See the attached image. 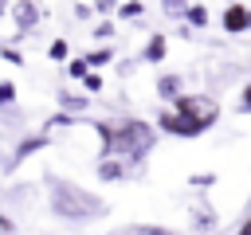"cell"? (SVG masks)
Wrapping results in <instances>:
<instances>
[{
	"label": "cell",
	"instance_id": "1",
	"mask_svg": "<svg viewBox=\"0 0 251 235\" xmlns=\"http://www.w3.org/2000/svg\"><path fill=\"white\" fill-rule=\"evenodd\" d=\"M102 157H126L129 164H141L153 145H157V129L141 118H118V121H94Z\"/></svg>",
	"mask_w": 251,
	"mask_h": 235
},
{
	"label": "cell",
	"instance_id": "2",
	"mask_svg": "<svg viewBox=\"0 0 251 235\" xmlns=\"http://www.w3.org/2000/svg\"><path fill=\"white\" fill-rule=\"evenodd\" d=\"M47 208L51 215L67 219V223H90V219H102L110 212L106 200H98L90 188L75 184V180H63V176H47Z\"/></svg>",
	"mask_w": 251,
	"mask_h": 235
},
{
	"label": "cell",
	"instance_id": "3",
	"mask_svg": "<svg viewBox=\"0 0 251 235\" xmlns=\"http://www.w3.org/2000/svg\"><path fill=\"white\" fill-rule=\"evenodd\" d=\"M157 129H161V133H169V137H184V141H192V137L208 133L204 125L184 121V118H180V114H173V110H161V114H157Z\"/></svg>",
	"mask_w": 251,
	"mask_h": 235
},
{
	"label": "cell",
	"instance_id": "4",
	"mask_svg": "<svg viewBox=\"0 0 251 235\" xmlns=\"http://www.w3.org/2000/svg\"><path fill=\"white\" fill-rule=\"evenodd\" d=\"M8 16L16 20V35H27V31H35V27H39V20H43V8H39L35 0H16Z\"/></svg>",
	"mask_w": 251,
	"mask_h": 235
},
{
	"label": "cell",
	"instance_id": "5",
	"mask_svg": "<svg viewBox=\"0 0 251 235\" xmlns=\"http://www.w3.org/2000/svg\"><path fill=\"white\" fill-rule=\"evenodd\" d=\"M129 172H133V164L126 157H98V164H94V176L102 184H122V180H129Z\"/></svg>",
	"mask_w": 251,
	"mask_h": 235
},
{
	"label": "cell",
	"instance_id": "6",
	"mask_svg": "<svg viewBox=\"0 0 251 235\" xmlns=\"http://www.w3.org/2000/svg\"><path fill=\"white\" fill-rule=\"evenodd\" d=\"M220 27H224L227 35H243V31L251 27V8H247V4H227V8L220 12Z\"/></svg>",
	"mask_w": 251,
	"mask_h": 235
},
{
	"label": "cell",
	"instance_id": "7",
	"mask_svg": "<svg viewBox=\"0 0 251 235\" xmlns=\"http://www.w3.org/2000/svg\"><path fill=\"white\" fill-rule=\"evenodd\" d=\"M47 145H51V137H47V133H35V137H24V141L16 145V153H12V161H8V164L16 168L20 161H27L31 153H39V149H47Z\"/></svg>",
	"mask_w": 251,
	"mask_h": 235
},
{
	"label": "cell",
	"instance_id": "8",
	"mask_svg": "<svg viewBox=\"0 0 251 235\" xmlns=\"http://www.w3.org/2000/svg\"><path fill=\"white\" fill-rule=\"evenodd\" d=\"M184 94V74H157V98L176 102Z\"/></svg>",
	"mask_w": 251,
	"mask_h": 235
},
{
	"label": "cell",
	"instance_id": "9",
	"mask_svg": "<svg viewBox=\"0 0 251 235\" xmlns=\"http://www.w3.org/2000/svg\"><path fill=\"white\" fill-rule=\"evenodd\" d=\"M165 55H169V39H165V35H149V43H145L141 59H145V63H161Z\"/></svg>",
	"mask_w": 251,
	"mask_h": 235
},
{
	"label": "cell",
	"instance_id": "10",
	"mask_svg": "<svg viewBox=\"0 0 251 235\" xmlns=\"http://www.w3.org/2000/svg\"><path fill=\"white\" fill-rule=\"evenodd\" d=\"M122 235H176L173 227H157V223H129Z\"/></svg>",
	"mask_w": 251,
	"mask_h": 235
},
{
	"label": "cell",
	"instance_id": "11",
	"mask_svg": "<svg viewBox=\"0 0 251 235\" xmlns=\"http://www.w3.org/2000/svg\"><path fill=\"white\" fill-rule=\"evenodd\" d=\"M82 59H86V67H90V70H98V67L114 63V51H110V47H98V51H86Z\"/></svg>",
	"mask_w": 251,
	"mask_h": 235
},
{
	"label": "cell",
	"instance_id": "12",
	"mask_svg": "<svg viewBox=\"0 0 251 235\" xmlns=\"http://www.w3.org/2000/svg\"><path fill=\"white\" fill-rule=\"evenodd\" d=\"M184 24H188V27H204V24H208V8H204V4H188Z\"/></svg>",
	"mask_w": 251,
	"mask_h": 235
},
{
	"label": "cell",
	"instance_id": "13",
	"mask_svg": "<svg viewBox=\"0 0 251 235\" xmlns=\"http://www.w3.org/2000/svg\"><path fill=\"white\" fill-rule=\"evenodd\" d=\"M161 12H165L169 20H184V12H188V0H161Z\"/></svg>",
	"mask_w": 251,
	"mask_h": 235
},
{
	"label": "cell",
	"instance_id": "14",
	"mask_svg": "<svg viewBox=\"0 0 251 235\" xmlns=\"http://www.w3.org/2000/svg\"><path fill=\"white\" fill-rule=\"evenodd\" d=\"M141 12H145L141 0H122V4H118V16H122V20H137Z\"/></svg>",
	"mask_w": 251,
	"mask_h": 235
},
{
	"label": "cell",
	"instance_id": "15",
	"mask_svg": "<svg viewBox=\"0 0 251 235\" xmlns=\"http://www.w3.org/2000/svg\"><path fill=\"white\" fill-rule=\"evenodd\" d=\"M59 106H63V110H71V114H78V110H86V98H82V94H67V90H63V94H59Z\"/></svg>",
	"mask_w": 251,
	"mask_h": 235
},
{
	"label": "cell",
	"instance_id": "16",
	"mask_svg": "<svg viewBox=\"0 0 251 235\" xmlns=\"http://www.w3.org/2000/svg\"><path fill=\"white\" fill-rule=\"evenodd\" d=\"M67 74H71V78H78V82H82V78H86V74H90V67H86V59H67Z\"/></svg>",
	"mask_w": 251,
	"mask_h": 235
},
{
	"label": "cell",
	"instance_id": "17",
	"mask_svg": "<svg viewBox=\"0 0 251 235\" xmlns=\"http://www.w3.org/2000/svg\"><path fill=\"white\" fill-rule=\"evenodd\" d=\"M8 106H16V82H0V110H8Z\"/></svg>",
	"mask_w": 251,
	"mask_h": 235
},
{
	"label": "cell",
	"instance_id": "18",
	"mask_svg": "<svg viewBox=\"0 0 251 235\" xmlns=\"http://www.w3.org/2000/svg\"><path fill=\"white\" fill-rule=\"evenodd\" d=\"M47 55H51V59H55V63H63V59H67V55H71V47H67V43H63V39H55V43H51V47H47Z\"/></svg>",
	"mask_w": 251,
	"mask_h": 235
},
{
	"label": "cell",
	"instance_id": "19",
	"mask_svg": "<svg viewBox=\"0 0 251 235\" xmlns=\"http://www.w3.org/2000/svg\"><path fill=\"white\" fill-rule=\"evenodd\" d=\"M0 59H8L12 67H24V55H20L16 47H8V43H0Z\"/></svg>",
	"mask_w": 251,
	"mask_h": 235
},
{
	"label": "cell",
	"instance_id": "20",
	"mask_svg": "<svg viewBox=\"0 0 251 235\" xmlns=\"http://www.w3.org/2000/svg\"><path fill=\"white\" fill-rule=\"evenodd\" d=\"M94 35L98 39H114V20H98L94 24Z\"/></svg>",
	"mask_w": 251,
	"mask_h": 235
},
{
	"label": "cell",
	"instance_id": "21",
	"mask_svg": "<svg viewBox=\"0 0 251 235\" xmlns=\"http://www.w3.org/2000/svg\"><path fill=\"white\" fill-rule=\"evenodd\" d=\"M82 86H86L90 94H98V90H102V74H98V70H90V74L82 78Z\"/></svg>",
	"mask_w": 251,
	"mask_h": 235
},
{
	"label": "cell",
	"instance_id": "22",
	"mask_svg": "<svg viewBox=\"0 0 251 235\" xmlns=\"http://www.w3.org/2000/svg\"><path fill=\"white\" fill-rule=\"evenodd\" d=\"M188 184H192V188H212V184H216V172H200V176H192Z\"/></svg>",
	"mask_w": 251,
	"mask_h": 235
},
{
	"label": "cell",
	"instance_id": "23",
	"mask_svg": "<svg viewBox=\"0 0 251 235\" xmlns=\"http://www.w3.org/2000/svg\"><path fill=\"white\" fill-rule=\"evenodd\" d=\"M106 12H118V0H94V16H106Z\"/></svg>",
	"mask_w": 251,
	"mask_h": 235
},
{
	"label": "cell",
	"instance_id": "24",
	"mask_svg": "<svg viewBox=\"0 0 251 235\" xmlns=\"http://www.w3.org/2000/svg\"><path fill=\"white\" fill-rule=\"evenodd\" d=\"M239 114H251V82H247L243 94H239Z\"/></svg>",
	"mask_w": 251,
	"mask_h": 235
},
{
	"label": "cell",
	"instance_id": "25",
	"mask_svg": "<svg viewBox=\"0 0 251 235\" xmlns=\"http://www.w3.org/2000/svg\"><path fill=\"white\" fill-rule=\"evenodd\" d=\"M0 235H16V223H12L4 212H0Z\"/></svg>",
	"mask_w": 251,
	"mask_h": 235
},
{
	"label": "cell",
	"instance_id": "26",
	"mask_svg": "<svg viewBox=\"0 0 251 235\" xmlns=\"http://www.w3.org/2000/svg\"><path fill=\"white\" fill-rule=\"evenodd\" d=\"M75 16H78V20H90L94 8H90V4H75Z\"/></svg>",
	"mask_w": 251,
	"mask_h": 235
},
{
	"label": "cell",
	"instance_id": "27",
	"mask_svg": "<svg viewBox=\"0 0 251 235\" xmlns=\"http://www.w3.org/2000/svg\"><path fill=\"white\" fill-rule=\"evenodd\" d=\"M235 235H251V212L239 219V227H235Z\"/></svg>",
	"mask_w": 251,
	"mask_h": 235
},
{
	"label": "cell",
	"instance_id": "28",
	"mask_svg": "<svg viewBox=\"0 0 251 235\" xmlns=\"http://www.w3.org/2000/svg\"><path fill=\"white\" fill-rule=\"evenodd\" d=\"M12 12V0H0V16H8Z\"/></svg>",
	"mask_w": 251,
	"mask_h": 235
},
{
	"label": "cell",
	"instance_id": "29",
	"mask_svg": "<svg viewBox=\"0 0 251 235\" xmlns=\"http://www.w3.org/2000/svg\"><path fill=\"white\" fill-rule=\"evenodd\" d=\"M247 31H251V27H247Z\"/></svg>",
	"mask_w": 251,
	"mask_h": 235
}]
</instances>
